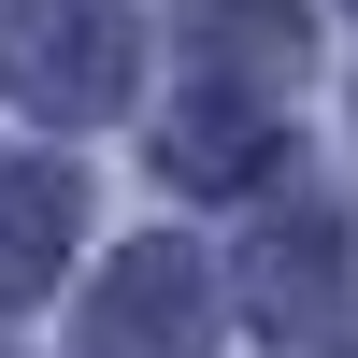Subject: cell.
Segmentation results:
<instances>
[{"instance_id": "6da1fadb", "label": "cell", "mask_w": 358, "mask_h": 358, "mask_svg": "<svg viewBox=\"0 0 358 358\" xmlns=\"http://www.w3.org/2000/svg\"><path fill=\"white\" fill-rule=\"evenodd\" d=\"M0 72L43 115H115L129 101V15H115V0H29L15 43H0Z\"/></svg>"}, {"instance_id": "5b68a950", "label": "cell", "mask_w": 358, "mask_h": 358, "mask_svg": "<svg viewBox=\"0 0 358 358\" xmlns=\"http://www.w3.org/2000/svg\"><path fill=\"white\" fill-rule=\"evenodd\" d=\"M258 315H330V215H301L287 244H258Z\"/></svg>"}, {"instance_id": "7a4b0ae2", "label": "cell", "mask_w": 358, "mask_h": 358, "mask_svg": "<svg viewBox=\"0 0 358 358\" xmlns=\"http://www.w3.org/2000/svg\"><path fill=\"white\" fill-rule=\"evenodd\" d=\"M101 358H201V258L143 244L129 273L101 287Z\"/></svg>"}, {"instance_id": "8992f818", "label": "cell", "mask_w": 358, "mask_h": 358, "mask_svg": "<svg viewBox=\"0 0 358 358\" xmlns=\"http://www.w3.org/2000/svg\"><path fill=\"white\" fill-rule=\"evenodd\" d=\"M158 158L187 172V187H244V172H258V115H244V101H201L187 129L158 143Z\"/></svg>"}, {"instance_id": "277c9868", "label": "cell", "mask_w": 358, "mask_h": 358, "mask_svg": "<svg viewBox=\"0 0 358 358\" xmlns=\"http://www.w3.org/2000/svg\"><path fill=\"white\" fill-rule=\"evenodd\" d=\"M187 15L201 29H215V43H201V57H215V72H301V15H287V0H187Z\"/></svg>"}, {"instance_id": "3957f363", "label": "cell", "mask_w": 358, "mask_h": 358, "mask_svg": "<svg viewBox=\"0 0 358 358\" xmlns=\"http://www.w3.org/2000/svg\"><path fill=\"white\" fill-rule=\"evenodd\" d=\"M57 244H72V172H57V158H15V172H0V301H29V287L57 273Z\"/></svg>"}]
</instances>
